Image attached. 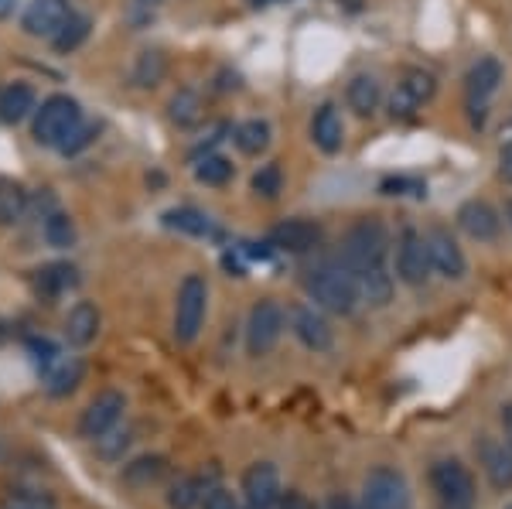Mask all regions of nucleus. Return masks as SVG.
<instances>
[{
    "instance_id": "nucleus-8",
    "label": "nucleus",
    "mask_w": 512,
    "mask_h": 509,
    "mask_svg": "<svg viewBox=\"0 0 512 509\" xmlns=\"http://www.w3.org/2000/svg\"><path fill=\"white\" fill-rule=\"evenodd\" d=\"M431 253H427V240L417 229H403L396 236V277L407 287H424L431 277Z\"/></svg>"
},
{
    "instance_id": "nucleus-15",
    "label": "nucleus",
    "mask_w": 512,
    "mask_h": 509,
    "mask_svg": "<svg viewBox=\"0 0 512 509\" xmlns=\"http://www.w3.org/2000/svg\"><path fill=\"white\" fill-rule=\"evenodd\" d=\"M243 496L250 506H263L274 509L280 499H284V489H280V472L277 465L270 462H256L243 472Z\"/></svg>"
},
{
    "instance_id": "nucleus-28",
    "label": "nucleus",
    "mask_w": 512,
    "mask_h": 509,
    "mask_svg": "<svg viewBox=\"0 0 512 509\" xmlns=\"http://www.w3.org/2000/svg\"><path fill=\"white\" fill-rule=\"evenodd\" d=\"M233 141L239 147V154H246V158H260V154L270 147V123L267 120H243L233 130Z\"/></svg>"
},
{
    "instance_id": "nucleus-43",
    "label": "nucleus",
    "mask_w": 512,
    "mask_h": 509,
    "mask_svg": "<svg viewBox=\"0 0 512 509\" xmlns=\"http://www.w3.org/2000/svg\"><path fill=\"white\" fill-rule=\"evenodd\" d=\"M499 175H502V182L512 185V137L502 144V151H499Z\"/></svg>"
},
{
    "instance_id": "nucleus-40",
    "label": "nucleus",
    "mask_w": 512,
    "mask_h": 509,
    "mask_svg": "<svg viewBox=\"0 0 512 509\" xmlns=\"http://www.w3.org/2000/svg\"><path fill=\"white\" fill-rule=\"evenodd\" d=\"M202 509H239V503H236V496H233V492H229V489L216 486V489L205 492Z\"/></svg>"
},
{
    "instance_id": "nucleus-5",
    "label": "nucleus",
    "mask_w": 512,
    "mask_h": 509,
    "mask_svg": "<svg viewBox=\"0 0 512 509\" xmlns=\"http://www.w3.org/2000/svg\"><path fill=\"white\" fill-rule=\"evenodd\" d=\"M205 311H209V284L202 274H188L178 287L175 301V339L181 346H192L205 325Z\"/></svg>"
},
{
    "instance_id": "nucleus-2",
    "label": "nucleus",
    "mask_w": 512,
    "mask_h": 509,
    "mask_svg": "<svg viewBox=\"0 0 512 509\" xmlns=\"http://www.w3.org/2000/svg\"><path fill=\"white\" fill-rule=\"evenodd\" d=\"M386 250H390V233H386V226L379 223L376 216H366L345 233L338 260L355 274V270L386 267Z\"/></svg>"
},
{
    "instance_id": "nucleus-9",
    "label": "nucleus",
    "mask_w": 512,
    "mask_h": 509,
    "mask_svg": "<svg viewBox=\"0 0 512 509\" xmlns=\"http://www.w3.org/2000/svg\"><path fill=\"white\" fill-rule=\"evenodd\" d=\"M123 410H127V397L120 390H103L89 400V407L79 417V434L89 441H99L103 434H110L120 424Z\"/></svg>"
},
{
    "instance_id": "nucleus-4",
    "label": "nucleus",
    "mask_w": 512,
    "mask_h": 509,
    "mask_svg": "<svg viewBox=\"0 0 512 509\" xmlns=\"http://www.w3.org/2000/svg\"><path fill=\"white\" fill-rule=\"evenodd\" d=\"M82 127V110L72 96L55 93L35 110V141L41 147H62Z\"/></svg>"
},
{
    "instance_id": "nucleus-42",
    "label": "nucleus",
    "mask_w": 512,
    "mask_h": 509,
    "mask_svg": "<svg viewBox=\"0 0 512 509\" xmlns=\"http://www.w3.org/2000/svg\"><path fill=\"white\" fill-rule=\"evenodd\" d=\"M277 509H315V503H311L304 492H284V499L277 503Z\"/></svg>"
},
{
    "instance_id": "nucleus-23",
    "label": "nucleus",
    "mask_w": 512,
    "mask_h": 509,
    "mask_svg": "<svg viewBox=\"0 0 512 509\" xmlns=\"http://www.w3.org/2000/svg\"><path fill=\"white\" fill-rule=\"evenodd\" d=\"M345 103H349V110L355 117H373L379 110V103H383V86H379L376 76L359 72V76H352L349 86H345Z\"/></svg>"
},
{
    "instance_id": "nucleus-30",
    "label": "nucleus",
    "mask_w": 512,
    "mask_h": 509,
    "mask_svg": "<svg viewBox=\"0 0 512 509\" xmlns=\"http://www.w3.org/2000/svg\"><path fill=\"white\" fill-rule=\"evenodd\" d=\"M205 482L198 479V475H181V479H175L168 486V506L171 509H195L202 506L205 499Z\"/></svg>"
},
{
    "instance_id": "nucleus-35",
    "label": "nucleus",
    "mask_w": 512,
    "mask_h": 509,
    "mask_svg": "<svg viewBox=\"0 0 512 509\" xmlns=\"http://www.w3.org/2000/svg\"><path fill=\"white\" fill-rule=\"evenodd\" d=\"M45 243L55 246V250H69L76 243V223H72L65 212H52L45 219Z\"/></svg>"
},
{
    "instance_id": "nucleus-17",
    "label": "nucleus",
    "mask_w": 512,
    "mask_h": 509,
    "mask_svg": "<svg viewBox=\"0 0 512 509\" xmlns=\"http://www.w3.org/2000/svg\"><path fill=\"white\" fill-rule=\"evenodd\" d=\"M458 226L478 243H492V240H499V233H502L499 212H495L485 199H468L465 205H461V209H458Z\"/></svg>"
},
{
    "instance_id": "nucleus-50",
    "label": "nucleus",
    "mask_w": 512,
    "mask_h": 509,
    "mask_svg": "<svg viewBox=\"0 0 512 509\" xmlns=\"http://www.w3.org/2000/svg\"><path fill=\"white\" fill-rule=\"evenodd\" d=\"M243 509H263V506H250V503H246V506H243Z\"/></svg>"
},
{
    "instance_id": "nucleus-24",
    "label": "nucleus",
    "mask_w": 512,
    "mask_h": 509,
    "mask_svg": "<svg viewBox=\"0 0 512 509\" xmlns=\"http://www.w3.org/2000/svg\"><path fill=\"white\" fill-rule=\"evenodd\" d=\"M355 281H359V294L366 305L386 308L393 301V274L386 267H369V270H355Z\"/></svg>"
},
{
    "instance_id": "nucleus-25",
    "label": "nucleus",
    "mask_w": 512,
    "mask_h": 509,
    "mask_svg": "<svg viewBox=\"0 0 512 509\" xmlns=\"http://www.w3.org/2000/svg\"><path fill=\"white\" fill-rule=\"evenodd\" d=\"M38 96L28 82H11V86L0 89V123H21L35 110Z\"/></svg>"
},
{
    "instance_id": "nucleus-34",
    "label": "nucleus",
    "mask_w": 512,
    "mask_h": 509,
    "mask_svg": "<svg viewBox=\"0 0 512 509\" xmlns=\"http://www.w3.org/2000/svg\"><path fill=\"white\" fill-rule=\"evenodd\" d=\"M89 28H93V24H89L86 14H72V18L62 24L59 35L52 38L55 52H76V48L82 45V41L89 38Z\"/></svg>"
},
{
    "instance_id": "nucleus-47",
    "label": "nucleus",
    "mask_w": 512,
    "mask_h": 509,
    "mask_svg": "<svg viewBox=\"0 0 512 509\" xmlns=\"http://www.w3.org/2000/svg\"><path fill=\"white\" fill-rule=\"evenodd\" d=\"M250 7H270V4H280V0H246Z\"/></svg>"
},
{
    "instance_id": "nucleus-32",
    "label": "nucleus",
    "mask_w": 512,
    "mask_h": 509,
    "mask_svg": "<svg viewBox=\"0 0 512 509\" xmlns=\"http://www.w3.org/2000/svg\"><path fill=\"white\" fill-rule=\"evenodd\" d=\"M161 475H164V458L161 455H144L123 469V482L134 486V489H147L151 482H158Z\"/></svg>"
},
{
    "instance_id": "nucleus-21",
    "label": "nucleus",
    "mask_w": 512,
    "mask_h": 509,
    "mask_svg": "<svg viewBox=\"0 0 512 509\" xmlns=\"http://www.w3.org/2000/svg\"><path fill=\"white\" fill-rule=\"evenodd\" d=\"M311 141L321 154H338L345 144V123L335 103H321L311 117Z\"/></svg>"
},
{
    "instance_id": "nucleus-38",
    "label": "nucleus",
    "mask_w": 512,
    "mask_h": 509,
    "mask_svg": "<svg viewBox=\"0 0 512 509\" xmlns=\"http://www.w3.org/2000/svg\"><path fill=\"white\" fill-rule=\"evenodd\" d=\"M379 192L383 195H427V182H420V178H410V175H396V178H386L383 185H379Z\"/></svg>"
},
{
    "instance_id": "nucleus-7",
    "label": "nucleus",
    "mask_w": 512,
    "mask_h": 509,
    "mask_svg": "<svg viewBox=\"0 0 512 509\" xmlns=\"http://www.w3.org/2000/svg\"><path fill=\"white\" fill-rule=\"evenodd\" d=\"M362 509H410L407 475L393 465H376L362 482Z\"/></svg>"
},
{
    "instance_id": "nucleus-48",
    "label": "nucleus",
    "mask_w": 512,
    "mask_h": 509,
    "mask_svg": "<svg viewBox=\"0 0 512 509\" xmlns=\"http://www.w3.org/2000/svg\"><path fill=\"white\" fill-rule=\"evenodd\" d=\"M506 219H509V226H512V199L506 202Z\"/></svg>"
},
{
    "instance_id": "nucleus-26",
    "label": "nucleus",
    "mask_w": 512,
    "mask_h": 509,
    "mask_svg": "<svg viewBox=\"0 0 512 509\" xmlns=\"http://www.w3.org/2000/svg\"><path fill=\"white\" fill-rule=\"evenodd\" d=\"M168 117H171V123H178V127H185V130L198 127L205 117L202 96H198L195 89H178V93L168 100Z\"/></svg>"
},
{
    "instance_id": "nucleus-6",
    "label": "nucleus",
    "mask_w": 512,
    "mask_h": 509,
    "mask_svg": "<svg viewBox=\"0 0 512 509\" xmlns=\"http://www.w3.org/2000/svg\"><path fill=\"white\" fill-rule=\"evenodd\" d=\"M284 325H287V311L274 298L256 301L250 318H246V352L253 359L270 356L277 349L280 335H284Z\"/></svg>"
},
{
    "instance_id": "nucleus-29",
    "label": "nucleus",
    "mask_w": 512,
    "mask_h": 509,
    "mask_svg": "<svg viewBox=\"0 0 512 509\" xmlns=\"http://www.w3.org/2000/svg\"><path fill=\"white\" fill-rule=\"evenodd\" d=\"M164 226L178 229V233H188V236H209L212 233V219L205 216L202 209H192V205L168 209L164 212Z\"/></svg>"
},
{
    "instance_id": "nucleus-46",
    "label": "nucleus",
    "mask_w": 512,
    "mask_h": 509,
    "mask_svg": "<svg viewBox=\"0 0 512 509\" xmlns=\"http://www.w3.org/2000/svg\"><path fill=\"white\" fill-rule=\"evenodd\" d=\"M14 7H18V0H0V21H4V18H11V14H14Z\"/></svg>"
},
{
    "instance_id": "nucleus-31",
    "label": "nucleus",
    "mask_w": 512,
    "mask_h": 509,
    "mask_svg": "<svg viewBox=\"0 0 512 509\" xmlns=\"http://www.w3.org/2000/svg\"><path fill=\"white\" fill-rule=\"evenodd\" d=\"M233 175H236L233 161L222 158V154H205V158H198V164H195V178L212 188H222L226 182H233Z\"/></svg>"
},
{
    "instance_id": "nucleus-27",
    "label": "nucleus",
    "mask_w": 512,
    "mask_h": 509,
    "mask_svg": "<svg viewBox=\"0 0 512 509\" xmlns=\"http://www.w3.org/2000/svg\"><path fill=\"white\" fill-rule=\"evenodd\" d=\"M164 72H168V59H164L158 48H147V52L137 55L134 69H130V82L140 89H154L164 82Z\"/></svg>"
},
{
    "instance_id": "nucleus-22",
    "label": "nucleus",
    "mask_w": 512,
    "mask_h": 509,
    "mask_svg": "<svg viewBox=\"0 0 512 509\" xmlns=\"http://www.w3.org/2000/svg\"><path fill=\"white\" fill-rule=\"evenodd\" d=\"M99 325H103L99 308L93 305V301H79V305H72L69 315H65L62 335H65V342H69V346L82 349V346H89V342H96Z\"/></svg>"
},
{
    "instance_id": "nucleus-16",
    "label": "nucleus",
    "mask_w": 512,
    "mask_h": 509,
    "mask_svg": "<svg viewBox=\"0 0 512 509\" xmlns=\"http://www.w3.org/2000/svg\"><path fill=\"white\" fill-rule=\"evenodd\" d=\"M270 243L284 253H311L321 246V226L315 219H284L280 226L270 229Z\"/></svg>"
},
{
    "instance_id": "nucleus-49",
    "label": "nucleus",
    "mask_w": 512,
    "mask_h": 509,
    "mask_svg": "<svg viewBox=\"0 0 512 509\" xmlns=\"http://www.w3.org/2000/svg\"><path fill=\"white\" fill-rule=\"evenodd\" d=\"M140 4H147V7H154V4H161V0H140Z\"/></svg>"
},
{
    "instance_id": "nucleus-20",
    "label": "nucleus",
    "mask_w": 512,
    "mask_h": 509,
    "mask_svg": "<svg viewBox=\"0 0 512 509\" xmlns=\"http://www.w3.org/2000/svg\"><path fill=\"white\" fill-rule=\"evenodd\" d=\"M478 462H482L485 475L499 492L512 489V448L499 438H482L478 441Z\"/></svg>"
},
{
    "instance_id": "nucleus-45",
    "label": "nucleus",
    "mask_w": 512,
    "mask_h": 509,
    "mask_svg": "<svg viewBox=\"0 0 512 509\" xmlns=\"http://www.w3.org/2000/svg\"><path fill=\"white\" fill-rule=\"evenodd\" d=\"M325 509H359V506H355L352 499L345 496V492H335V496L328 499V506H325Z\"/></svg>"
},
{
    "instance_id": "nucleus-1",
    "label": "nucleus",
    "mask_w": 512,
    "mask_h": 509,
    "mask_svg": "<svg viewBox=\"0 0 512 509\" xmlns=\"http://www.w3.org/2000/svg\"><path fill=\"white\" fill-rule=\"evenodd\" d=\"M308 287L311 301L328 311V315H352L359 308L362 294H359V281L342 260H328V264H318L315 270H308Z\"/></svg>"
},
{
    "instance_id": "nucleus-19",
    "label": "nucleus",
    "mask_w": 512,
    "mask_h": 509,
    "mask_svg": "<svg viewBox=\"0 0 512 509\" xmlns=\"http://www.w3.org/2000/svg\"><path fill=\"white\" fill-rule=\"evenodd\" d=\"M79 284V270L72 264H45L35 270V277H31V287H35V294L45 305H52V301H59L62 294L76 291Z\"/></svg>"
},
{
    "instance_id": "nucleus-3",
    "label": "nucleus",
    "mask_w": 512,
    "mask_h": 509,
    "mask_svg": "<svg viewBox=\"0 0 512 509\" xmlns=\"http://www.w3.org/2000/svg\"><path fill=\"white\" fill-rule=\"evenodd\" d=\"M431 489L437 509H475L478 503L475 475L458 458H441L431 465Z\"/></svg>"
},
{
    "instance_id": "nucleus-10",
    "label": "nucleus",
    "mask_w": 512,
    "mask_h": 509,
    "mask_svg": "<svg viewBox=\"0 0 512 509\" xmlns=\"http://www.w3.org/2000/svg\"><path fill=\"white\" fill-rule=\"evenodd\" d=\"M437 93V79L427 69H407L396 82L390 96V113L393 117H414L417 110H424V103H431Z\"/></svg>"
},
{
    "instance_id": "nucleus-11",
    "label": "nucleus",
    "mask_w": 512,
    "mask_h": 509,
    "mask_svg": "<svg viewBox=\"0 0 512 509\" xmlns=\"http://www.w3.org/2000/svg\"><path fill=\"white\" fill-rule=\"evenodd\" d=\"M502 82V62L499 59H478L472 69H468L465 76V96H468V110H472V123L475 127H482L485 120V106L495 96V89H499Z\"/></svg>"
},
{
    "instance_id": "nucleus-14",
    "label": "nucleus",
    "mask_w": 512,
    "mask_h": 509,
    "mask_svg": "<svg viewBox=\"0 0 512 509\" xmlns=\"http://www.w3.org/2000/svg\"><path fill=\"white\" fill-rule=\"evenodd\" d=\"M72 14L76 11H72L69 0H31V4L24 7L21 28L28 31L31 38H55Z\"/></svg>"
},
{
    "instance_id": "nucleus-39",
    "label": "nucleus",
    "mask_w": 512,
    "mask_h": 509,
    "mask_svg": "<svg viewBox=\"0 0 512 509\" xmlns=\"http://www.w3.org/2000/svg\"><path fill=\"white\" fill-rule=\"evenodd\" d=\"M4 509H52V499L38 496V492H14L11 499L4 503Z\"/></svg>"
},
{
    "instance_id": "nucleus-33",
    "label": "nucleus",
    "mask_w": 512,
    "mask_h": 509,
    "mask_svg": "<svg viewBox=\"0 0 512 509\" xmlns=\"http://www.w3.org/2000/svg\"><path fill=\"white\" fill-rule=\"evenodd\" d=\"M24 209H28V192L18 182H4L0 178V226L18 223Z\"/></svg>"
},
{
    "instance_id": "nucleus-44",
    "label": "nucleus",
    "mask_w": 512,
    "mask_h": 509,
    "mask_svg": "<svg viewBox=\"0 0 512 509\" xmlns=\"http://www.w3.org/2000/svg\"><path fill=\"white\" fill-rule=\"evenodd\" d=\"M499 421H502V441H506V445L512 448V404H502Z\"/></svg>"
},
{
    "instance_id": "nucleus-12",
    "label": "nucleus",
    "mask_w": 512,
    "mask_h": 509,
    "mask_svg": "<svg viewBox=\"0 0 512 509\" xmlns=\"http://www.w3.org/2000/svg\"><path fill=\"white\" fill-rule=\"evenodd\" d=\"M287 322H291V332L297 335L304 349L311 352H328L335 346V332L328 325V318L321 315V308H308V305H294L287 311Z\"/></svg>"
},
{
    "instance_id": "nucleus-18",
    "label": "nucleus",
    "mask_w": 512,
    "mask_h": 509,
    "mask_svg": "<svg viewBox=\"0 0 512 509\" xmlns=\"http://www.w3.org/2000/svg\"><path fill=\"white\" fill-rule=\"evenodd\" d=\"M82 363L76 356H52L45 366H41V387H45L48 397H69L72 390L82 383Z\"/></svg>"
},
{
    "instance_id": "nucleus-13",
    "label": "nucleus",
    "mask_w": 512,
    "mask_h": 509,
    "mask_svg": "<svg viewBox=\"0 0 512 509\" xmlns=\"http://www.w3.org/2000/svg\"><path fill=\"white\" fill-rule=\"evenodd\" d=\"M427 240V253H431V267L437 270L441 277L448 281H461L468 274V260H465V250L458 246V240L448 233L444 226H434L424 233Z\"/></svg>"
},
{
    "instance_id": "nucleus-36",
    "label": "nucleus",
    "mask_w": 512,
    "mask_h": 509,
    "mask_svg": "<svg viewBox=\"0 0 512 509\" xmlns=\"http://www.w3.org/2000/svg\"><path fill=\"white\" fill-rule=\"evenodd\" d=\"M280 188H284V171H280L277 161L263 164V168L253 175V192L260 195V199H277Z\"/></svg>"
},
{
    "instance_id": "nucleus-37",
    "label": "nucleus",
    "mask_w": 512,
    "mask_h": 509,
    "mask_svg": "<svg viewBox=\"0 0 512 509\" xmlns=\"http://www.w3.org/2000/svg\"><path fill=\"white\" fill-rule=\"evenodd\" d=\"M130 441H134V434L113 428L110 434H103V438L96 441V448H99V455H103V458H110V462H117V458H123V451L130 448Z\"/></svg>"
},
{
    "instance_id": "nucleus-41",
    "label": "nucleus",
    "mask_w": 512,
    "mask_h": 509,
    "mask_svg": "<svg viewBox=\"0 0 512 509\" xmlns=\"http://www.w3.org/2000/svg\"><path fill=\"white\" fill-rule=\"evenodd\" d=\"M93 137H96V127H89V123H82V127L76 130V134L69 137V141H65V144L59 147V151H62V154H79L82 147L93 144Z\"/></svg>"
}]
</instances>
